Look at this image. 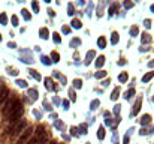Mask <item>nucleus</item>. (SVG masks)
<instances>
[{
	"label": "nucleus",
	"mask_w": 154,
	"mask_h": 144,
	"mask_svg": "<svg viewBox=\"0 0 154 144\" xmlns=\"http://www.w3.org/2000/svg\"><path fill=\"white\" fill-rule=\"evenodd\" d=\"M28 126L27 125V120L21 119L18 120L17 123H14V125H8V128L3 131V134H2V137L3 138H17V137H20L23 132H24V129Z\"/></svg>",
	"instance_id": "obj_1"
},
{
	"label": "nucleus",
	"mask_w": 154,
	"mask_h": 144,
	"mask_svg": "<svg viewBox=\"0 0 154 144\" xmlns=\"http://www.w3.org/2000/svg\"><path fill=\"white\" fill-rule=\"evenodd\" d=\"M23 114H24V107H23V102L18 99L17 104L14 105L12 111L9 113L8 116H5V117H3V122H5V123H8V125H14V123H17L18 120L23 119Z\"/></svg>",
	"instance_id": "obj_2"
},
{
	"label": "nucleus",
	"mask_w": 154,
	"mask_h": 144,
	"mask_svg": "<svg viewBox=\"0 0 154 144\" xmlns=\"http://www.w3.org/2000/svg\"><path fill=\"white\" fill-rule=\"evenodd\" d=\"M17 101H18V98L15 96V95H9V98L5 101V104H3L2 108H0V110H2V114H3V117L8 116L9 113L12 111V108H14V105L17 104Z\"/></svg>",
	"instance_id": "obj_3"
},
{
	"label": "nucleus",
	"mask_w": 154,
	"mask_h": 144,
	"mask_svg": "<svg viewBox=\"0 0 154 144\" xmlns=\"http://www.w3.org/2000/svg\"><path fill=\"white\" fill-rule=\"evenodd\" d=\"M33 132H34L33 126H27L26 129H24V132L18 137V140H17L15 144H28L30 140H32V137H33Z\"/></svg>",
	"instance_id": "obj_4"
},
{
	"label": "nucleus",
	"mask_w": 154,
	"mask_h": 144,
	"mask_svg": "<svg viewBox=\"0 0 154 144\" xmlns=\"http://www.w3.org/2000/svg\"><path fill=\"white\" fill-rule=\"evenodd\" d=\"M9 95H11V92H9L8 87L6 86H0V107L5 104V101L9 98Z\"/></svg>",
	"instance_id": "obj_5"
},
{
	"label": "nucleus",
	"mask_w": 154,
	"mask_h": 144,
	"mask_svg": "<svg viewBox=\"0 0 154 144\" xmlns=\"http://www.w3.org/2000/svg\"><path fill=\"white\" fill-rule=\"evenodd\" d=\"M43 83H45V87H46L48 90H55V86H54V81H52L51 78H45V80H43Z\"/></svg>",
	"instance_id": "obj_6"
},
{
	"label": "nucleus",
	"mask_w": 154,
	"mask_h": 144,
	"mask_svg": "<svg viewBox=\"0 0 154 144\" xmlns=\"http://www.w3.org/2000/svg\"><path fill=\"white\" fill-rule=\"evenodd\" d=\"M139 122H141V125H142V126L150 125V123H151V116H150V114H145V116H142V117H141Z\"/></svg>",
	"instance_id": "obj_7"
},
{
	"label": "nucleus",
	"mask_w": 154,
	"mask_h": 144,
	"mask_svg": "<svg viewBox=\"0 0 154 144\" xmlns=\"http://www.w3.org/2000/svg\"><path fill=\"white\" fill-rule=\"evenodd\" d=\"M94 57H96V53H94L93 50L88 51V53H87V57H85V65H90V63H91V60H93Z\"/></svg>",
	"instance_id": "obj_8"
},
{
	"label": "nucleus",
	"mask_w": 154,
	"mask_h": 144,
	"mask_svg": "<svg viewBox=\"0 0 154 144\" xmlns=\"http://www.w3.org/2000/svg\"><path fill=\"white\" fill-rule=\"evenodd\" d=\"M141 104H142V101H141V99H138V101H136V104H135V107H133L132 116H136V114H138V111L141 110Z\"/></svg>",
	"instance_id": "obj_9"
},
{
	"label": "nucleus",
	"mask_w": 154,
	"mask_h": 144,
	"mask_svg": "<svg viewBox=\"0 0 154 144\" xmlns=\"http://www.w3.org/2000/svg\"><path fill=\"white\" fill-rule=\"evenodd\" d=\"M48 33H50V32H48L46 27H42V29L39 30V36H41L42 39H48Z\"/></svg>",
	"instance_id": "obj_10"
},
{
	"label": "nucleus",
	"mask_w": 154,
	"mask_h": 144,
	"mask_svg": "<svg viewBox=\"0 0 154 144\" xmlns=\"http://www.w3.org/2000/svg\"><path fill=\"white\" fill-rule=\"evenodd\" d=\"M28 96L32 101H36L37 99V90L36 89H28Z\"/></svg>",
	"instance_id": "obj_11"
},
{
	"label": "nucleus",
	"mask_w": 154,
	"mask_h": 144,
	"mask_svg": "<svg viewBox=\"0 0 154 144\" xmlns=\"http://www.w3.org/2000/svg\"><path fill=\"white\" fill-rule=\"evenodd\" d=\"M52 77H54V78H57V80H60V81L63 83V84H66V78H64V77L61 75V74H59L57 71H54V72H52Z\"/></svg>",
	"instance_id": "obj_12"
},
{
	"label": "nucleus",
	"mask_w": 154,
	"mask_h": 144,
	"mask_svg": "<svg viewBox=\"0 0 154 144\" xmlns=\"http://www.w3.org/2000/svg\"><path fill=\"white\" fill-rule=\"evenodd\" d=\"M28 74H30V77H33L36 81H41V78H42V77L37 74V71H34V69H30V71H28Z\"/></svg>",
	"instance_id": "obj_13"
},
{
	"label": "nucleus",
	"mask_w": 154,
	"mask_h": 144,
	"mask_svg": "<svg viewBox=\"0 0 154 144\" xmlns=\"http://www.w3.org/2000/svg\"><path fill=\"white\" fill-rule=\"evenodd\" d=\"M21 15H23V18H24L26 21H30V20H32V15H30V12H28L27 9H23V11H21Z\"/></svg>",
	"instance_id": "obj_14"
},
{
	"label": "nucleus",
	"mask_w": 154,
	"mask_h": 144,
	"mask_svg": "<svg viewBox=\"0 0 154 144\" xmlns=\"http://www.w3.org/2000/svg\"><path fill=\"white\" fill-rule=\"evenodd\" d=\"M70 24H72L73 29H81V27H82V23H81L79 20H76V18H75V20H72V23H70Z\"/></svg>",
	"instance_id": "obj_15"
},
{
	"label": "nucleus",
	"mask_w": 154,
	"mask_h": 144,
	"mask_svg": "<svg viewBox=\"0 0 154 144\" xmlns=\"http://www.w3.org/2000/svg\"><path fill=\"white\" fill-rule=\"evenodd\" d=\"M103 63H105V57L103 56H100V57H97V60H96V68H102L103 66Z\"/></svg>",
	"instance_id": "obj_16"
},
{
	"label": "nucleus",
	"mask_w": 154,
	"mask_h": 144,
	"mask_svg": "<svg viewBox=\"0 0 154 144\" xmlns=\"http://www.w3.org/2000/svg\"><path fill=\"white\" fill-rule=\"evenodd\" d=\"M141 42H142V44L151 42V36H150L148 33H144V35H142V38H141Z\"/></svg>",
	"instance_id": "obj_17"
},
{
	"label": "nucleus",
	"mask_w": 154,
	"mask_h": 144,
	"mask_svg": "<svg viewBox=\"0 0 154 144\" xmlns=\"http://www.w3.org/2000/svg\"><path fill=\"white\" fill-rule=\"evenodd\" d=\"M97 45H99V48H105V47H106V39H105L103 36H100V38L97 39Z\"/></svg>",
	"instance_id": "obj_18"
},
{
	"label": "nucleus",
	"mask_w": 154,
	"mask_h": 144,
	"mask_svg": "<svg viewBox=\"0 0 154 144\" xmlns=\"http://www.w3.org/2000/svg\"><path fill=\"white\" fill-rule=\"evenodd\" d=\"M127 80H129L127 72H123V74H120V77H118V81H120V83H126Z\"/></svg>",
	"instance_id": "obj_19"
},
{
	"label": "nucleus",
	"mask_w": 154,
	"mask_h": 144,
	"mask_svg": "<svg viewBox=\"0 0 154 144\" xmlns=\"http://www.w3.org/2000/svg\"><path fill=\"white\" fill-rule=\"evenodd\" d=\"M15 84H17L18 87H21V89H27V81H24V80H17Z\"/></svg>",
	"instance_id": "obj_20"
},
{
	"label": "nucleus",
	"mask_w": 154,
	"mask_h": 144,
	"mask_svg": "<svg viewBox=\"0 0 154 144\" xmlns=\"http://www.w3.org/2000/svg\"><path fill=\"white\" fill-rule=\"evenodd\" d=\"M97 138H99V140H103V138H105V128L103 126L99 128V131H97Z\"/></svg>",
	"instance_id": "obj_21"
},
{
	"label": "nucleus",
	"mask_w": 154,
	"mask_h": 144,
	"mask_svg": "<svg viewBox=\"0 0 154 144\" xmlns=\"http://www.w3.org/2000/svg\"><path fill=\"white\" fill-rule=\"evenodd\" d=\"M79 45H81V41H79L78 38H75V39L70 41V47H72V48H76V47H79Z\"/></svg>",
	"instance_id": "obj_22"
},
{
	"label": "nucleus",
	"mask_w": 154,
	"mask_h": 144,
	"mask_svg": "<svg viewBox=\"0 0 154 144\" xmlns=\"http://www.w3.org/2000/svg\"><path fill=\"white\" fill-rule=\"evenodd\" d=\"M0 24H3V26L8 24V15L6 14H0Z\"/></svg>",
	"instance_id": "obj_23"
},
{
	"label": "nucleus",
	"mask_w": 154,
	"mask_h": 144,
	"mask_svg": "<svg viewBox=\"0 0 154 144\" xmlns=\"http://www.w3.org/2000/svg\"><path fill=\"white\" fill-rule=\"evenodd\" d=\"M41 60H42L43 65H46V66H50V65L52 63V60L50 59V57H46V56H42V57H41Z\"/></svg>",
	"instance_id": "obj_24"
},
{
	"label": "nucleus",
	"mask_w": 154,
	"mask_h": 144,
	"mask_svg": "<svg viewBox=\"0 0 154 144\" xmlns=\"http://www.w3.org/2000/svg\"><path fill=\"white\" fill-rule=\"evenodd\" d=\"M118 95H120V89L117 87V89H115V90L112 92V95H111V99H112V101H117V99H118Z\"/></svg>",
	"instance_id": "obj_25"
},
{
	"label": "nucleus",
	"mask_w": 154,
	"mask_h": 144,
	"mask_svg": "<svg viewBox=\"0 0 154 144\" xmlns=\"http://www.w3.org/2000/svg\"><path fill=\"white\" fill-rule=\"evenodd\" d=\"M118 41H120V38H118V33H117V32H114V33H112V38H111V42L115 45V44L118 42Z\"/></svg>",
	"instance_id": "obj_26"
},
{
	"label": "nucleus",
	"mask_w": 154,
	"mask_h": 144,
	"mask_svg": "<svg viewBox=\"0 0 154 144\" xmlns=\"http://www.w3.org/2000/svg\"><path fill=\"white\" fill-rule=\"evenodd\" d=\"M133 95H135V89H130L129 92H126V93H124V99H130Z\"/></svg>",
	"instance_id": "obj_27"
},
{
	"label": "nucleus",
	"mask_w": 154,
	"mask_h": 144,
	"mask_svg": "<svg viewBox=\"0 0 154 144\" xmlns=\"http://www.w3.org/2000/svg\"><path fill=\"white\" fill-rule=\"evenodd\" d=\"M52 41H54L55 44H60V42H61L60 35H59V33H52Z\"/></svg>",
	"instance_id": "obj_28"
},
{
	"label": "nucleus",
	"mask_w": 154,
	"mask_h": 144,
	"mask_svg": "<svg viewBox=\"0 0 154 144\" xmlns=\"http://www.w3.org/2000/svg\"><path fill=\"white\" fill-rule=\"evenodd\" d=\"M153 77H154V72H148V74H147V75L142 78V81H144V83H147V81H150Z\"/></svg>",
	"instance_id": "obj_29"
},
{
	"label": "nucleus",
	"mask_w": 154,
	"mask_h": 144,
	"mask_svg": "<svg viewBox=\"0 0 154 144\" xmlns=\"http://www.w3.org/2000/svg\"><path fill=\"white\" fill-rule=\"evenodd\" d=\"M50 143V135H46V137H43L42 140H39L36 144H48Z\"/></svg>",
	"instance_id": "obj_30"
},
{
	"label": "nucleus",
	"mask_w": 154,
	"mask_h": 144,
	"mask_svg": "<svg viewBox=\"0 0 154 144\" xmlns=\"http://www.w3.org/2000/svg\"><path fill=\"white\" fill-rule=\"evenodd\" d=\"M51 59H52V62H55V63H57V62L60 60V54L54 51V53H52V54H51Z\"/></svg>",
	"instance_id": "obj_31"
},
{
	"label": "nucleus",
	"mask_w": 154,
	"mask_h": 144,
	"mask_svg": "<svg viewBox=\"0 0 154 144\" xmlns=\"http://www.w3.org/2000/svg\"><path fill=\"white\" fill-rule=\"evenodd\" d=\"M73 87L75 89H81L82 87V81L81 80H73Z\"/></svg>",
	"instance_id": "obj_32"
},
{
	"label": "nucleus",
	"mask_w": 154,
	"mask_h": 144,
	"mask_svg": "<svg viewBox=\"0 0 154 144\" xmlns=\"http://www.w3.org/2000/svg\"><path fill=\"white\" fill-rule=\"evenodd\" d=\"M11 23H12L14 27H17V26H18V17H17V15H12V17H11Z\"/></svg>",
	"instance_id": "obj_33"
},
{
	"label": "nucleus",
	"mask_w": 154,
	"mask_h": 144,
	"mask_svg": "<svg viewBox=\"0 0 154 144\" xmlns=\"http://www.w3.org/2000/svg\"><path fill=\"white\" fill-rule=\"evenodd\" d=\"M32 8H33L34 14H37V12H39V3H37V2H32Z\"/></svg>",
	"instance_id": "obj_34"
},
{
	"label": "nucleus",
	"mask_w": 154,
	"mask_h": 144,
	"mask_svg": "<svg viewBox=\"0 0 154 144\" xmlns=\"http://www.w3.org/2000/svg\"><path fill=\"white\" fill-rule=\"evenodd\" d=\"M94 77H96V78H102V77H106V72H105V71H99V72H96V74H94Z\"/></svg>",
	"instance_id": "obj_35"
},
{
	"label": "nucleus",
	"mask_w": 154,
	"mask_h": 144,
	"mask_svg": "<svg viewBox=\"0 0 154 144\" xmlns=\"http://www.w3.org/2000/svg\"><path fill=\"white\" fill-rule=\"evenodd\" d=\"M99 104H100V102L97 101V99H94V101L91 102V105H90V107H91V110H96V108L99 107Z\"/></svg>",
	"instance_id": "obj_36"
},
{
	"label": "nucleus",
	"mask_w": 154,
	"mask_h": 144,
	"mask_svg": "<svg viewBox=\"0 0 154 144\" xmlns=\"http://www.w3.org/2000/svg\"><path fill=\"white\" fill-rule=\"evenodd\" d=\"M54 126L57 128V129H63V122H60V120H55V122H54Z\"/></svg>",
	"instance_id": "obj_37"
},
{
	"label": "nucleus",
	"mask_w": 154,
	"mask_h": 144,
	"mask_svg": "<svg viewBox=\"0 0 154 144\" xmlns=\"http://www.w3.org/2000/svg\"><path fill=\"white\" fill-rule=\"evenodd\" d=\"M68 9H69V15H73V14H75V11H73V5H72V3H69L68 5Z\"/></svg>",
	"instance_id": "obj_38"
},
{
	"label": "nucleus",
	"mask_w": 154,
	"mask_h": 144,
	"mask_svg": "<svg viewBox=\"0 0 154 144\" xmlns=\"http://www.w3.org/2000/svg\"><path fill=\"white\" fill-rule=\"evenodd\" d=\"M61 32L64 35H69L70 33V27H68V26H63V29H61Z\"/></svg>",
	"instance_id": "obj_39"
},
{
	"label": "nucleus",
	"mask_w": 154,
	"mask_h": 144,
	"mask_svg": "<svg viewBox=\"0 0 154 144\" xmlns=\"http://www.w3.org/2000/svg\"><path fill=\"white\" fill-rule=\"evenodd\" d=\"M130 35H132V36H136L138 35V27H132V29H130Z\"/></svg>",
	"instance_id": "obj_40"
},
{
	"label": "nucleus",
	"mask_w": 154,
	"mask_h": 144,
	"mask_svg": "<svg viewBox=\"0 0 154 144\" xmlns=\"http://www.w3.org/2000/svg\"><path fill=\"white\" fill-rule=\"evenodd\" d=\"M79 129H81V134H82V135H85V134H87V126H85V125H81Z\"/></svg>",
	"instance_id": "obj_41"
},
{
	"label": "nucleus",
	"mask_w": 154,
	"mask_h": 144,
	"mask_svg": "<svg viewBox=\"0 0 154 144\" xmlns=\"http://www.w3.org/2000/svg\"><path fill=\"white\" fill-rule=\"evenodd\" d=\"M69 96H70V101H76V96H75V92L73 90L69 92Z\"/></svg>",
	"instance_id": "obj_42"
},
{
	"label": "nucleus",
	"mask_w": 154,
	"mask_h": 144,
	"mask_svg": "<svg viewBox=\"0 0 154 144\" xmlns=\"http://www.w3.org/2000/svg\"><path fill=\"white\" fill-rule=\"evenodd\" d=\"M117 11V5H112L111 9H109V15H114V12Z\"/></svg>",
	"instance_id": "obj_43"
},
{
	"label": "nucleus",
	"mask_w": 154,
	"mask_h": 144,
	"mask_svg": "<svg viewBox=\"0 0 154 144\" xmlns=\"http://www.w3.org/2000/svg\"><path fill=\"white\" fill-rule=\"evenodd\" d=\"M43 108H45L46 111H51V107H50V104H48V102H43Z\"/></svg>",
	"instance_id": "obj_44"
},
{
	"label": "nucleus",
	"mask_w": 154,
	"mask_h": 144,
	"mask_svg": "<svg viewBox=\"0 0 154 144\" xmlns=\"http://www.w3.org/2000/svg\"><path fill=\"white\" fill-rule=\"evenodd\" d=\"M144 26H145L147 29H150V27H151V21H150V20H145V21H144Z\"/></svg>",
	"instance_id": "obj_45"
},
{
	"label": "nucleus",
	"mask_w": 154,
	"mask_h": 144,
	"mask_svg": "<svg viewBox=\"0 0 154 144\" xmlns=\"http://www.w3.org/2000/svg\"><path fill=\"white\" fill-rule=\"evenodd\" d=\"M76 131H78L76 128H72V129H70V132H72V135H73V137H76V135H78V132H76Z\"/></svg>",
	"instance_id": "obj_46"
},
{
	"label": "nucleus",
	"mask_w": 154,
	"mask_h": 144,
	"mask_svg": "<svg viewBox=\"0 0 154 144\" xmlns=\"http://www.w3.org/2000/svg\"><path fill=\"white\" fill-rule=\"evenodd\" d=\"M69 105H70V104H69V101H63V107H64V110H68Z\"/></svg>",
	"instance_id": "obj_47"
},
{
	"label": "nucleus",
	"mask_w": 154,
	"mask_h": 144,
	"mask_svg": "<svg viewBox=\"0 0 154 144\" xmlns=\"http://www.w3.org/2000/svg\"><path fill=\"white\" fill-rule=\"evenodd\" d=\"M139 134H141V135H147V134H148V131H147V129H141V131H139Z\"/></svg>",
	"instance_id": "obj_48"
},
{
	"label": "nucleus",
	"mask_w": 154,
	"mask_h": 144,
	"mask_svg": "<svg viewBox=\"0 0 154 144\" xmlns=\"http://www.w3.org/2000/svg\"><path fill=\"white\" fill-rule=\"evenodd\" d=\"M120 105H117V107H115V110H114V114H118V113H120Z\"/></svg>",
	"instance_id": "obj_49"
},
{
	"label": "nucleus",
	"mask_w": 154,
	"mask_h": 144,
	"mask_svg": "<svg viewBox=\"0 0 154 144\" xmlns=\"http://www.w3.org/2000/svg\"><path fill=\"white\" fill-rule=\"evenodd\" d=\"M8 47H9V48H15V47H17V44H15V42H9Z\"/></svg>",
	"instance_id": "obj_50"
},
{
	"label": "nucleus",
	"mask_w": 154,
	"mask_h": 144,
	"mask_svg": "<svg viewBox=\"0 0 154 144\" xmlns=\"http://www.w3.org/2000/svg\"><path fill=\"white\" fill-rule=\"evenodd\" d=\"M124 6H126V8H132V6H133V3H130V2H126V3H124Z\"/></svg>",
	"instance_id": "obj_51"
},
{
	"label": "nucleus",
	"mask_w": 154,
	"mask_h": 144,
	"mask_svg": "<svg viewBox=\"0 0 154 144\" xmlns=\"http://www.w3.org/2000/svg\"><path fill=\"white\" fill-rule=\"evenodd\" d=\"M9 74H11V75H17L18 72L17 71H14V69H9Z\"/></svg>",
	"instance_id": "obj_52"
},
{
	"label": "nucleus",
	"mask_w": 154,
	"mask_h": 144,
	"mask_svg": "<svg viewBox=\"0 0 154 144\" xmlns=\"http://www.w3.org/2000/svg\"><path fill=\"white\" fill-rule=\"evenodd\" d=\"M48 14H50V15H51V17H54V15H55V12H54V11H52V9H48Z\"/></svg>",
	"instance_id": "obj_53"
},
{
	"label": "nucleus",
	"mask_w": 154,
	"mask_h": 144,
	"mask_svg": "<svg viewBox=\"0 0 154 144\" xmlns=\"http://www.w3.org/2000/svg\"><path fill=\"white\" fill-rule=\"evenodd\" d=\"M108 84H109V80H105V81L102 83V86H108Z\"/></svg>",
	"instance_id": "obj_54"
},
{
	"label": "nucleus",
	"mask_w": 154,
	"mask_h": 144,
	"mask_svg": "<svg viewBox=\"0 0 154 144\" xmlns=\"http://www.w3.org/2000/svg\"><path fill=\"white\" fill-rule=\"evenodd\" d=\"M148 66H150V68H154V62H150V63H148Z\"/></svg>",
	"instance_id": "obj_55"
},
{
	"label": "nucleus",
	"mask_w": 154,
	"mask_h": 144,
	"mask_svg": "<svg viewBox=\"0 0 154 144\" xmlns=\"http://www.w3.org/2000/svg\"><path fill=\"white\" fill-rule=\"evenodd\" d=\"M48 144H59V143H57V141H54V140H51V141H50Z\"/></svg>",
	"instance_id": "obj_56"
},
{
	"label": "nucleus",
	"mask_w": 154,
	"mask_h": 144,
	"mask_svg": "<svg viewBox=\"0 0 154 144\" xmlns=\"http://www.w3.org/2000/svg\"><path fill=\"white\" fill-rule=\"evenodd\" d=\"M151 11H153V12H154V5H151Z\"/></svg>",
	"instance_id": "obj_57"
},
{
	"label": "nucleus",
	"mask_w": 154,
	"mask_h": 144,
	"mask_svg": "<svg viewBox=\"0 0 154 144\" xmlns=\"http://www.w3.org/2000/svg\"><path fill=\"white\" fill-rule=\"evenodd\" d=\"M0 41H2V36H0Z\"/></svg>",
	"instance_id": "obj_58"
},
{
	"label": "nucleus",
	"mask_w": 154,
	"mask_h": 144,
	"mask_svg": "<svg viewBox=\"0 0 154 144\" xmlns=\"http://www.w3.org/2000/svg\"><path fill=\"white\" fill-rule=\"evenodd\" d=\"M87 144H90V143H87Z\"/></svg>",
	"instance_id": "obj_59"
},
{
	"label": "nucleus",
	"mask_w": 154,
	"mask_h": 144,
	"mask_svg": "<svg viewBox=\"0 0 154 144\" xmlns=\"http://www.w3.org/2000/svg\"><path fill=\"white\" fill-rule=\"evenodd\" d=\"M153 101H154V98H153Z\"/></svg>",
	"instance_id": "obj_60"
}]
</instances>
